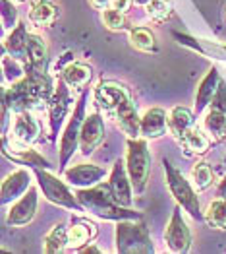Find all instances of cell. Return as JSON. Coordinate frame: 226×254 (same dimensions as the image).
I'll list each match as a JSON object with an SVG mask.
<instances>
[{
    "mask_svg": "<svg viewBox=\"0 0 226 254\" xmlns=\"http://www.w3.org/2000/svg\"><path fill=\"white\" fill-rule=\"evenodd\" d=\"M78 200L82 202L85 212L108 221H122V219H143V215L132 208L118 204L110 192L108 183H99L89 189H78Z\"/></svg>",
    "mask_w": 226,
    "mask_h": 254,
    "instance_id": "6da1fadb",
    "label": "cell"
},
{
    "mask_svg": "<svg viewBox=\"0 0 226 254\" xmlns=\"http://www.w3.org/2000/svg\"><path fill=\"white\" fill-rule=\"evenodd\" d=\"M134 99L132 91L126 87L120 82H114V80H103L99 82L97 87L93 89V101H95V107L99 111H103L106 115L114 117L116 111L126 103Z\"/></svg>",
    "mask_w": 226,
    "mask_h": 254,
    "instance_id": "52a82bcc",
    "label": "cell"
},
{
    "mask_svg": "<svg viewBox=\"0 0 226 254\" xmlns=\"http://www.w3.org/2000/svg\"><path fill=\"white\" fill-rule=\"evenodd\" d=\"M2 70H4V78L10 82V84H16L20 82L21 78L25 76V66L21 61L10 57L8 53L2 51Z\"/></svg>",
    "mask_w": 226,
    "mask_h": 254,
    "instance_id": "d6a6232c",
    "label": "cell"
},
{
    "mask_svg": "<svg viewBox=\"0 0 226 254\" xmlns=\"http://www.w3.org/2000/svg\"><path fill=\"white\" fill-rule=\"evenodd\" d=\"M209 109H217V111H221V113H226V82L225 80L219 85V89H217V93H215V97H213Z\"/></svg>",
    "mask_w": 226,
    "mask_h": 254,
    "instance_id": "8d00e7d4",
    "label": "cell"
},
{
    "mask_svg": "<svg viewBox=\"0 0 226 254\" xmlns=\"http://www.w3.org/2000/svg\"><path fill=\"white\" fill-rule=\"evenodd\" d=\"M10 115H12V109L2 101V136L8 134V125H10Z\"/></svg>",
    "mask_w": 226,
    "mask_h": 254,
    "instance_id": "74e56055",
    "label": "cell"
},
{
    "mask_svg": "<svg viewBox=\"0 0 226 254\" xmlns=\"http://www.w3.org/2000/svg\"><path fill=\"white\" fill-rule=\"evenodd\" d=\"M108 175V171L104 167H99L95 163H78V165H72L70 169L64 171V179L70 187H76V189H89V187H95L103 181L104 177Z\"/></svg>",
    "mask_w": 226,
    "mask_h": 254,
    "instance_id": "5bb4252c",
    "label": "cell"
},
{
    "mask_svg": "<svg viewBox=\"0 0 226 254\" xmlns=\"http://www.w3.org/2000/svg\"><path fill=\"white\" fill-rule=\"evenodd\" d=\"M128 151H126V169L130 175V181L134 185L136 194H143L151 177L153 155L147 146V138H128Z\"/></svg>",
    "mask_w": 226,
    "mask_h": 254,
    "instance_id": "5b68a950",
    "label": "cell"
},
{
    "mask_svg": "<svg viewBox=\"0 0 226 254\" xmlns=\"http://www.w3.org/2000/svg\"><path fill=\"white\" fill-rule=\"evenodd\" d=\"M217 192H219V196H221V198H225V200H226V175L223 177V181L219 183V189H217Z\"/></svg>",
    "mask_w": 226,
    "mask_h": 254,
    "instance_id": "b9f144b4",
    "label": "cell"
},
{
    "mask_svg": "<svg viewBox=\"0 0 226 254\" xmlns=\"http://www.w3.org/2000/svg\"><path fill=\"white\" fill-rule=\"evenodd\" d=\"M163 169H165V183L168 190L172 194V198L176 200L178 206H182L187 215H191L193 219H203L201 212V204L197 198V190L191 185V181H187L184 173L178 169L176 165H172L168 159H163Z\"/></svg>",
    "mask_w": 226,
    "mask_h": 254,
    "instance_id": "277c9868",
    "label": "cell"
},
{
    "mask_svg": "<svg viewBox=\"0 0 226 254\" xmlns=\"http://www.w3.org/2000/svg\"><path fill=\"white\" fill-rule=\"evenodd\" d=\"M213 138L207 134L201 127H191L184 136L178 140L180 148L185 151V155H205L209 148L213 146Z\"/></svg>",
    "mask_w": 226,
    "mask_h": 254,
    "instance_id": "603a6c76",
    "label": "cell"
},
{
    "mask_svg": "<svg viewBox=\"0 0 226 254\" xmlns=\"http://www.w3.org/2000/svg\"><path fill=\"white\" fill-rule=\"evenodd\" d=\"M132 4H134V0H112V4H110V6L126 14V12L132 8Z\"/></svg>",
    "mask_w": 226,
    "mask_h": 254,
    "instance_id": "f35d334b",
    "label": "cell"
},
{
    "mask_svg": "<svg viewBox=\"0 0 226 254\" xmlns=\"http://www.w3.org/2000/svg\"><path fill=\"white\" fill-rule=\"evenodd\" d=\"M31 189V173L25 169H18L10 173L0 187V200L2 204H14L18 198H21L25 192Z\"/></svg>",
    "mask_w": 226,
    "mask_h": 254,
    "instance_id": "2e32d148",
    "label": "cell"
},
{
    "mask_svg": "<svg viewBox=\"0 0 226 254\" xmlns=\"http://www.w3.org/2000/svg\"><path fill=\"white\" fill-rule=\"evenodd\" d=\"M114 243L118 254H153L155 245L143 219L116 221Z\"/></svg>",
    "mask_w": 226,
    "mask_h": 254,
    "instance_id": "3957f363",
    "label": "cell"
},
{
    "mask_svg": "<svg viewBox=\"0 0 226 254\" xmlns=\"http://www.w3.org/2000/svg\"><path fill=\"white\" fill-rule=\"evenodd\" d=\"M225 21H226V4H225Z\"/></svg>",
    "mask_w": 226,
    "mask_h": 254,
    "instance_id": "f6af8a7d",
    "label": "cell"
},
{
    "mask_svg": "<svg viewBox=\"0 0 226 254\" xmlns=\"http://www.w3.org/2000/svg\"><path fill=\"white\" fill-rule=\"evenodd\" d=\"M221 82H223V76H221L219 68L213 66L205 76H203V80L199 82V85H197V93H195V109H193L197 117H199L203 111L209 109V105H211V101H213V97H215V93H217V89H219Z\"/></svg>",
    "mask_w": 226,
    "mask_h": 254,
    "instance_id": "d6986e66",
    "label": "cell"
},
{
    "mask_svg": "<svg viewBox=\"0 0 226 254\" xmlns=\"http://www.w3.org/2000/svg\"><path fill=\"white\" fill-rule=\"evenodd\" d=\"M37 208H39V190L35 187H31L21 198H18L10 206L8 215H6L8 225L10 227H16V229L29 225L33 221L35 213H37Z\"/></svg>",
    "mask_w": 226,
    "mask_h": 254,
    "instance_id": "8fae6325",
    "label": "cell"
},
{
    "mask_svg": "<svg viewBox=\"0 0 226 254\" xmlns=\"http://www.w3.org/2000/svg\"><path fill=\"white\" fill-rule=\"evenodd\" d=\"M203 219L207 221V225L215 231H226V200L225 198H217L213 200L207 210L203 212Z\"/></svg>",
    "mask_w": 226,
    "mask_h": 254,
    "instance_id": "f546056e",
    "label": "cell"
},
{
    "mask_svg": "<svg viewBox=\"0 0 226 254\" xmlns=\"http://www.w3.org/2000/svg\"><path fill=\"white\" fill-rule=\"evenodd\" d=\"M14 2H16V4H21V2H27V0H14Z\"/></svg>",
    "mask_w": 226,
    "mask_h": 254,
    "instance_id": "ee69618b",
    "label": "cell"
},
{
    "mask_svg": "<svg viewBox=\"0 0 226 254\" xmlns=\"http://www.w3.org/2000/svg\"><path fill=\"white\" fill-rule=\"evenodd\" d=\"M33 175L37 179V187L43 190V196L50 204L74 212H85L82 202L78 200V194L70 190V187L56 175H52L50 169H33Z\"/></svg>",
    "mask_w": 226,
    "mask_h": 254,
    "instance_id": "8992f818",
    "label": "cell"
},
{
    "mask_svg": "<svg viewBox=\"0 0 226 254\" xmlns=\"http://www.w3.org/2000/svg\"><path fill=\"white\" fill-rule=\"evenodd\" d=\"M89 4H91L95 10H106V8L112 4V0H89Z\"/></svg>",
    "mask_w": 226,
    "mask_h": 254,
    "instance_id": "ab89813d",
    "label": "cell"
},
{
    "mask_svg": "<svg viewBox=\"0 0 226 254\" xmlns=\"http://www.w3.org/2000/svg\"><path fill=\"white\" fill-rule=\"evenodd\" d=\"M215 181V173L211 169V165L207 161H197L191 167V185L195 187L197 192L207 190Z\"/></svg>",
    "mask_w": 226,
    "mask_h": 254,
    "instance_id": "1f68e13d",
    "label": "cell"
},
{
    "mask_svg": "<svg viewBox=\"0 0 226 254\" xmlns=\"http://www.w3.org/2000/svg\"><path fill=\"white\" fill-rule=\"evenodd\" d=\"M60 76L70 87L83 91V89H87V85L93 78V68L83 63H70L68 66L62 68Z\"/></svg>",
    "mask_w": 226,
    "mask_h": 254,
    "instance_id": "4316f807",
    "label": "cell"
},
{
    "mask_svg": "<svg viewBox=\"0 0 226 254\" xmlns=\"http://www.w3.org/2000/svg\"><path fill=\"white\" fill-rule=\"evenodd\" d=\"M103 23L106 29L110 31H124L128 29V20H126V14L116 10V8H106L103 10Z\"/></svg>",
    "mask_w": 226,
    "mask_h": 254,
    "instance_id": "e575fe53",
    "label": "cell"
},
{
    "mask_svg": "<svg viewBox=\"0 0 226 254\" xmlns=\"http://www.w3.org/2000/svg\"><path fill=\"white\" fill-rule=\"evenodd\" d=\"M168 132V115L161 107H151L141 117V136L147 140H159Z\"/></svg>",
    "mask_w": 226,
    "mask_h": 254,
    "instance_id": "ffe728a7",
    "label": "cell"
},
{
    "mask_svg": "<svg viewBox=\"0 0 226 254\" xmlns=\"http://www.w3.org/2000/svg\"><path fill=\"white\" fill-rule=\"evenodd\" d=\"M18 25V8L14 0H2V29H14Z\"/></svg>",
    "mask_w": 226,
    "mask_h": 254,
    "instance_id": "d590c367",
    "label": "cell"
},
{
    "mask_svg": "<svg viewBox=\"0 0 226 254\" xmlns=\"http://www.w3.org/2000/svg\"><path fill=\"white\" fill-rule=\"evenodd\" d=\"M27 39H29L27 23H25V21H18V25H16L14 29H10L8 37L4 39L2 51L8 53L10 57H14V59H18V61L23 63L25 53H27Z\"/></svg>",
    "mask_w": 226,
    "mask_h": 254,
    "instance_id": "cb8c5ba5",
    "label": "cell"
},
{
    "mask_svg": "<svg viewBox=\"0 0 226 254\" xmlns=\"http://www.w3.org/2000/svg\"><path fill=\"white\" fill-rule=\"evenodd\" d=\"M48 47L43 37L35 35V33H29V39H27V53H25V59H23V66H25V72H48Z\"/></svg>",
    "mask_w": 226,
    "mask_h": 254,
    "instance_id": "e0dca14e",
    "label": "cell"
},
{
    "mask_svg": "<svg viewBox=\"0 0 226 254\" xmlns=\"http://www.w3.org/2000/svg\"><path fill=\"white\" fill-rule=\"evenodd\" d=\"M2 153L10 161L23 165L27 169H54V165H50L48 159H45L37 149L31 148V144H23L16 138H8V134L2 136Z\"/></svg>",
    "mask_w": 226,
    "mask_h": 254,
    "instance_id": "ba28073f",
    "label": "cell"
},
{
    "mask_svg": "<svg viewBox=\"0 0 226 254\" xmlns=\"http://www.w3.org/2000/svg\"><path fill=\"white\" fill-rule=\"evenodd\" d=\"M172 37L182 47H187V49L203 55L207 59L226 63V45H223V43L213 41V39H203V37H193V35L180 33V31H172Z\"/></svg>",
    "mask_w": 226,
    "mask_h": 254,
    "instance_id": "9a60e30c",
    "label": "cell"
},
{
    "mask_svg": "<svg viewBox=\"0 0 226 254\" xmlns=\"http://www.w3.org/2000/svg\"><path fill=\"white\" fill-rule=\"evenodd\" d=\"M60 18V8L50 0H33L29 10V21L37 27H48Z\"/></svg>",
    "mask_w": 226,
    "mask_h": 254,
    "instance_id": "d4e9b609",
    "label": "cell"
},
{
    "mask_svg": "<svg viewBox=\"0 0 226 254\" xmlns=\"http://www.w3.org/2000/svg\"><path fill=\"white\" fill-rule=\"evenodd\" d=\"M130 43L141 53L157 51V37L149 27H130Z\"/></svg>",
    "mask_w": 226,
    "mask_h": 254,
    "instance_id": "4dcf8cb0",
    "label": "cell"
},
{
    "mask_svg": "<svg viewBox=\"0 0 226 254\" xmlns=\"http://www.w3.org/2000/svg\"><path fill=\"white\" fill-rule=\"evenodd\" d=\"M43 249L46 254H58L62 251H68V227L64 223H56L45 235Z\"/></svg>",
    "mask_w": 226,
    "mask_h": 254,
    "instance_id": "f1b7e54d",
    "label": "cell"
},
{
    "mask_svg": "<svg viewBox=\"0 0 226 254\" xmlns=\"http://www.w3.org/2000/svg\"><path fill=\"white\" fill-rule=\"evenodd\" d=\"M99 233L97 225L85 217H74L72 225L68 227V251H82L85 245H89Z\"/></svg>",
    "mask_w": 226,
    "mask_h": 254,
    "instance_id": "ac0fdd59",
    "label": "cell"
},
{
    "mask_svg": "<svg viewBox=\"0 0 226 254\" xmlns=\"http://www.w3.org/2000/svg\"><path fill=\"white\" fill-rule=\"evenodd\" d=\"M104 119L99 111L85 117L82 127V138H80V151L82 155L89 157L95 149L103 144L104 140Z\"/></svg>",
    "mask_w": 226,
    "mask_h": 254,
    "instance_id": "4fadbf2b",
    "label": "cell"
},
{
    "mask_svg": "<svg viewBox=\"0 0 226 254\" xmlns=\"http://www.w3.org/2000/svg\"><path fill=\"white\" fill-rule=\"evenodd\" d=\"M93 93H89V89H83L76 101V107L66 123V127L62 130L60 136V148H58V171L64 173L68 169V163L70 159L74 157V153L80 149V138H82V127L83 121H85V107H87V101Z\"/></svg>",
    "mask_w": 226,
    "mask_h": 254,
    "instance_id": "7a4b0ae2",
    "label": "cell"
},
{
    "mask_svg": "<svg viewBox=\"0 0 226 254\" xmlns=\"http://www.w3.org/2000/svg\"><path fill=\"white\" fill-rule=\"evenodd\" d=\"M225 163H226V157H225Z\"/></svg>",
    "mask_w": 226,
    "mask_h": 254,
    "instance_id": "bcb514c9",
    "label": "cell"
},
{
    "mask_svg": "<svg viewBox=\"0 0 226 254\" xmlns=\"http://www.w3.org/2000/svg\"><path fill=\"white\" fill-rule=\"evenodd\" d=\"M165 243L168 247V251L176 254H185L191 251V231L187 227L184 219V213H182V206L176 204L174 212L170 215V221L165 229Z\"/></svg>",
    "mask_w": 226,
    "mask_h": 254,
    "instance_id": "30bf717a",
    "label": "cell"
},
{
    "mask_svg": "<svg viewBox=\"0 0 226 254\" xmlns=\"http://www.w3.org/2000/svg\"><path fill=\"white\" fill-rule=\"evenodd\" d=\"M151 0H134V4H139V6H147Z\"/></svg>",
    "mask_w": 226,
    "mask_h": 254,
    "instance_id": "7bdbcfd3",
    "label": "cell"
},
{
    "mask_svg": "<svg viewBox=\"0 0 226 254\" xmlns=\"http://www.w3.org/2000/svg\"><path fill=\"white\" fill-rule=\"evenodd\" d=\"M114 119H116V125L120 127V130H122L128 138H139L141 136V117L137 113V107H136L134 99L126 101L116 111Z\"/></svg>",
    "mask_w": 226,
    "mask_h": 254,
    "instance_id": "7402d4cb",
    "label": "cell"
},
{
    "mask_svg": "<svg viewBox=\"0 0 226 254\" xmlns=\"http://www.w3.org/2000/svg\"><path fill=\"white\" fill-rule=\"evenodd\" d=\"M80 253H85V254H91V253H103V251H101V249H99V247H95V245H91V243H89V245H85V247H83L82 251H80Z\"/></svg>",
    "mask_w": 226,
    "mask_h": 254,
    "instance_id": "60d3db41",
    "label": "cell"
},
{
    "mask_svg": "<svg viewBox=\"0 0 226 254\" xmlns=\"http://www.w3.org/2000/svg\"><path fill=\"white\" fill-rule=\"evenodd\" d=\"M39 134H41V127L29 111L16 113V121L12 127V138H16L18 142H23V144H33L39 140Z\"/></svg>",
    "mask_w": 226,
    "mask_h": 254,
    "instance_id": "44dd1931",
    "label": "cell"
},
{
    "mask_svg": "<svg viewBox=\"0 0 226 254\" xmlns=\"http://www.w3.org/2000/svg\"><path fill=\"white\" fill-rule=\"evenodd\" d=\"M108 187H110V192L114 196V200L118 204H122L126 208H132L134 204V185L130 181V175H128V169H126V159H116L112 169L108 173Z\"/></svg>",
    "mask_w": 226,
    "mask_h": 254,
    "instance_id": "7c38bea8",
    "label": "cell"
},
{
    "mask_svg": "<svg viewBox=\"0 0 226 254\" xmlns=\"http://www.w3.org/2000/svg\"><path fill=\"white\" fill-rule=\"evenodd\" d=\"M70 85L64 82V78L58 76L56 80V87L54 93L48 101V130H50V140L56 142L58 134H60L62 127L66 123L68 111H70V103H72V95H70Z\"/></svg>",
    "mask_w": 226,
    "mask_h": 254,
    "instance_id": "9c48e42d",
    "label": "cell"
},
{
    "mask_svg": "<svg viewBox=\"0 0 226 254\" xmlns=\"http://www.w3.org/2000/svg\"><path fill=\"white\" fill-rule=\"evenodd\" d=\"M195 111L187 109V107H174L168 115V132L174 136V140L178 142L185 132L191 127H195Z\"/></svg>",
    "mask_w": 226,
    "mask_h": 254,
    "instance_id": "484cf974",
    "label": "cell"
},
{
    "mask_svg": "<svg viewBox=\"0 0 226 254\" xmlns=\"http://www.w3.org/2000/svg\"><path fill=\"white\" fill-rule=\"evenodd\" d=\"M203 130L215 140L221 142L226 138V113H221L217 109H207L203 117Z\"/></svg>",
    "mask_w": 226,
    "mask_h": 254,
    "instance_id": "83f0119b",
    "label": "cell"
},
{
    "mask_svg": "<svg viewBox=\"0 0 226 254\" xmlns=\"http://www.w3.org/2000/svg\"><path fill=\"white\" fill-rule=\"evenodd\" d=\"M147 16L155 21H165L172 16V10H174V2L172 0H151L147 6Z\"/></svg>",
    "mask_w": 226,
    "mask_h": 254,
    "instance_id": "836d02e7",
    "label": "cell"
}]
</instances>
